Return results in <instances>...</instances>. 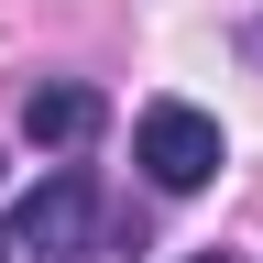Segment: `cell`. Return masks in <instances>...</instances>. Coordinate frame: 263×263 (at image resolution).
I'll return each instance as SVG.
<instances>
[{
	"label": "cell",
	"mask_w": 263,
	"mask_h": 263,
	"mask_svg": "<svg viewBox=\"0 0 263 263\" xmlns=\"http://www.w3.org/2000/svg\"><path fill=\"white\" fill-rule=\"evenodd\" d=\"M99 241V176L88 164H55L22 209H0V263H88Z\"/></svg>",
	"instance_id": "obj_1"
},
{
	"label": "cell",
	"mask_w": 263,
	"mask_h": 263,
	"mask_svg": "<svg viewBox=\"0 0 263 263\" xmlns=\"http://www.w3.org/2000/svg\"><path fill=\"white\" fill-rule=\"evenodd\" d=\"M132 164L154 176V197H197L230 164V143H219V121L209 110H186V99H154L143 121H132Z\"/></svg>",
	"instance_id": "obj_2"
},
{
	"label": "cell",
	"mask_w": 263,
	"mask_h": 263,
	"mask_svg": "<svg viewBox=\"0 0 263 263\" xmlns=\"http://www.w3.org/2000/svg\"><path fill=\"white\" fill-rule=\"evenodd\" d=\"M186 263H230V252H186Z\"/></svg>",
	"instance_id": "obj_4"
},
{
	"label": "cell",
	"mask_w": 263,
	"mask_h": 263,
	"mask_svg": "<svg viewBox=\"0 0 263 263\" xmlns=\"http://www.w3.org/2000/svg\"><path fill=\"white\" fill-rule=\"evenodd\" d=\"M99 88H77V77H44L22 99V143H44V154H77V143H99Z\"/></svg>",
	"instance_id": "obj_3"
}]
</instances>
